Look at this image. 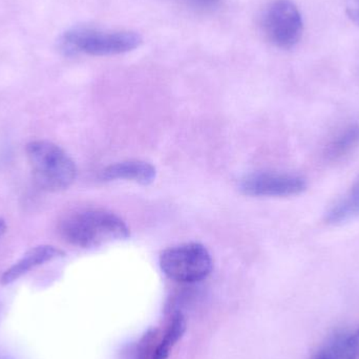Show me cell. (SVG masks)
Instances as JSON below:
<instances>
[{
  "instance_id": "obj_1",
  "label": "cell",
  "mask_w": 359,
  "mask_h": 359,
  "mask_svg": "<svg viewBox=\"0 0 359 359\" xmlns=\"http://www.w3.org/2000/svg\"><path fill=\"white\" fill-rule=\"evenodd\" d=\"M60 233L67 243L80 248H93L126 240L130 234L121 217L101 209H90L69 215L61 222Z\"/></svg>"
},
{
  "instance_id": "obj_2",
  "label": "cell",
  "mask_w": 359,
  "mask_h": 359,
  "mask_svg": "<svg viewBox=\"0 0 359 359\" xmlns=\"http://www.w3.org/2000/svg\"><path fill=\"white\" fill-rule=\"evenodd\" d=\"M142 36L134 31H111L90 25H78L63 33L59 48L67 56H114L132 52L142 44Z\"/></svg>"
},
{
  "instance_id": "obj_3",
  "label": "cell",
  "mask_w": 359,
  "mask_h": 359,
  "mask_svg": "<svg viewBox=\"0 0 359 359\" xmlns=\"http://www.w3.org/2000/svg\"><path fill=\"white\" fill-rule=\"evenodd\" d=\"M25 151L34 179L42 189L60 191L75 181V162L58 145L48 141H33L27 145Z\"/></svg>"
},
{
  "instance_id": "obj_4",
  "label": "cell",
  "mask_w": 359,
  "mask_h": 359,
  "mask_svg": "<svg viewBox=\"0 0 359 359\" xmlns=\"http://www.w3.org/2000/svg\"><path fill=\"white\" fill-rule=\"evenodd\" d=\"M160 267L175 282L194 284L209 276L212 259L203 245L187 243L163 251L160 255Z\"/></svg>"
},
{
  "instance_id": "obj_5",
  "label": "cell",
  "mask_w": 359,
  "mask_h": 359,
  "mask_svg": "<svg viewBox=\"0 0 359 359\" xmlns=\"http://www.w3.org/2000/svg\"><path fill=\"white\" fill-rule=\"evenodd\" d=\"M259 25L266 39L283 50L297 46L303 35V17L291 0L270 1L262 13Z\"/></svg>"
},
{
  "instance_id": "obj_6",
  "label": "cell",
  "mask_w": 359,
  "mask_h": 359,
  "mask_svg": "<svg viewBox=\"0 0 359 359\" xmlns=\"http://www.w3.org/2000/svg\"><path fill=\"white\" fill-rule=\"evenodd\" d=\"M241 190L247 196L284 198L297 196L307 189V181L288 172H259L241 181Z\"/></svg>"
},
{
  "instance_id": "obj_7",
  "label": "cell",
  "mask_w": 359,
  "mask_h": 359,
  "mask_svg": "<svg viewBox=\"0 0 359 359\" xmlns=\"http://www.w3.org/2000/svg\"><path fill=\"white\" fill-rule=\"evenodd\" d=\"M65 255L61 249L50 245H41L29 249L18 262L11 266L1 276V284L8 285L20 278L38 266L43 265L46 262Z\"/></svg>"
},
{
  "instance_id": "obj_8",
  "label": "cell",
  "mask_w": 359,
  "mask_h": 359,
  "mask_svg": "<svg viewBox=\"0 0 359 359\" xmlns=\"http://www.w3.org/2000/svg\"><path fill=\"white\" fill-rule=\"evenodd\" d=\"M157 177L155 166L144 161H123L111 164L100 172L102 181L126 180L141 185H149Z\"/></svg>"
},
{
  "instance_id": "obj_9",
  "label": "cell",
  "mask_w": 359,
  "mask_h": 359,
  "mask_svg": "<svg viewBox=\"0 0 359 359\" xmlns=\"http://www.w3.org/2000/svg\"><path fill=\"white\" fill-rule=\"evenodd\" d=\"M314 359H359V343L356 334L337 333Z\"/></svg>"
},
{
  "instance_id": "obj_10",
  "label": "cell",
  "mask_w": 359,
  "mask_h": 359,
  "mask_svg": "<svg viewBox=\"0 0 359 359\" xmlns=\"http://www.w3.org/2000/svg\"><path fill=\"white\" fill-rule=\"evenodd\" d=\"M359 215V181L345 198L335 203L326 213L328 224L345 223Z\"/></svg>"
},
{
  "instance_id": "obj_11",
  "label": "cell",
  "mask_w": 359,
  "mask_h": 359,
  "mask_svg": "<svg viewBox=\"0 0 359 359\" xmlns=\"http://www.w3.org/2000/svg\"><path fill=\"white\" fill-rule=\"evenodd\" d=\"M186 331V320L181 311H176L170 318L163 339L156 346L151 359H168L170 349L182 339Z\"/></svg>"
},
{
  "instance_id": "obj_12",
  "label": "cell",
  "mask_w": 359,
  "mask_h": 359,
  "mask_svg": "<svg viewBox=\"0 0 359 359\" xmlns=\"http://www.w3.org/2000/svg\"><path fill=\"white\" fill-rule=\"evenodd\" d=\"M359 144V126H350L339 133L326 149L329 160H337L353 151Z\"/></svg>"
},
{
  "instance_id": "obj_13",
  "label": "cell",
  "mask_w": 359,
  "mask_h": 359,
  "mask_svg": "<svg viewBox=\"0 0 359 359\" xmlns=\"http://www.w3.org/2000/svg\"><path fill=\"white\" fill-rule=\"evenodd\" d=\"M157 330L147 331L140 341L130 346L128 350L122 354L121 359H151L155 350Z\"/></svg>"
},
{
  "instance_id": "obj_14",
  "label": "cell",
  "mask_w": 359,
  "mask_h": 359,
  "mask_svg": "<svg viewBox=\"0 0 359 359\" xmlns=\"http://www.w3.org/2000/svg\"><path fill=\"white\" fill-rule=\"evenodd\" d=\"M188 4L201 12H212L221 6V0H188Z\"/></svg>"
},
{
  "instance_id": "obj_15",
  "label": "cell",
  "mask_w": 359,
  "mask_h": 359,
  "mask_svg": "<svg viewBox=\"0 0 359 359\" xmlns=\"http://www.w3.org/2000/svg\"><path fill=\"white\" fill-rule=\"evenodd\" d=\"M345 6L348 17L359 25V0H345Z\"/></svg>"
},
{
  "instance_id": "obj_16",
  "label": "cell",
  "mask_w": 359,
  "mask_h": 359,
  "mask_svg": "<svg viewBox=\"0 0 359 359\" xmlns=\"http://www.w3.org/2000/svg\"><path fill=\"white\" fill-rule=\"evenodd\" d=\"M6 221H4V219H1V217H0V236H1L2 234H4V232H6Z\"/></svg>"
},
{
  "instance_id": "obj_17",
  "label": "cell",
  "mask_w": 359,
  "mask_h": 359,
  "mask_svg": "<svg viewBox=\"0 0 359 359\" xmlns=\"http://www.w3.org/2000/svg\"><path fill=\"white\" fill-rule=\"evenodd\" d=\"M0 359H12L8 358V356L4 355V354H0Z\"/></svg>"
},
{
  "instance_id": "obj_18",
  "label": "cell",
  "mask_w": 359,
  "mask_h": 359,
  "mask_svg": "<svg viewBox=\"0 0 359 359\" xmlns=\"http://www.w3.org/2000/svg\"><path fill=\"white\" fill-rule=\"evenodd\" d=\"M355 334H356V337H358V343H359V330H358V333H355Z\"/></svg>"
}]
</instances>
